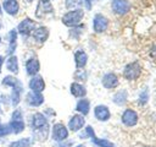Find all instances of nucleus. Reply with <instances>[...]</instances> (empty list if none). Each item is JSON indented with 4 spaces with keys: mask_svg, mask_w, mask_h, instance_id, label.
<instances>
[{
    "mask_svg": "<svg viewBox=\"0 0 156 147\" xmlns=\"http://www.w3.org/2000/svg\"><path fill=\"white\" fill-rule=\"evenodd\" d=\"M0 12H1V6H0Z\"/></svg>",
    "mask_w": 156,
    "mask_h": 147,
    "instance_id": "obj_36",
    "label": "nucleus"
},
{
    "mask_svg": "<svg viewBox=\"0 0 156 147\" xmlns=\"http://www.w3.org/2000/svg\"><path fill=\"white\" fill-rule=\"evenodd\" d=\"M111 6H112L113 12H116L118 15L127 13L129 11V7H130V5H129V2L127 0H113Z\"/></svg>",
    "mask_w": 156,
    "mask_h": 147,
    "instance_id": "obj_5",
    "label": "nucleus"
},
{
    "mask_svg": "<svg viewBox=\"0 0 156 147\" xmlns=\"http://www.w3.org/2000/svg\"><path fill=\"white\" fill-rule=\"evenodd\" d=\"M48 13H52V5L50 0H40L37 7V16L43 17L44 15H48Z\"/></svg>",
    "mask_w": 156,
    "mask_h": 147,
    "instance_id": "obj_6",
    "label": "nucleus"
},
{
    "mask_svg": "<svg viewBox=\"0 0 156 147\" xmlns=\"http://www.w3.org/2000/svg\"><path fill=\"white\" fill-rule=\"evenodd\" d=\"M74 59H76V65L77 67H84L85 64H87V60H88V56L87 54L83 51V50H78L76 54H74Z\"/></svg>",
    "mask_w": 156,
    "mask_h": 147,
    "instance_id": "obj_19",
    "label": "nucleus"
},
{
    "mask_svg": "<svg viewBox=\"0 0 156 147\" xmlns=\"http://www.w3.org/2000/svg\"><path fill=\"white\" fill-rule=\"evenodd\" d=\"M33 37L39 42H45L49 37V31L46 27H39L33 32Z\"/></svg>",
    "mask_w": 156,
    "mask_h": 147,
    "instance_id": "obj_17",
    "label": "nucleus"
},
{
    "mask_svg": "<svg viewBox=\"0 0 156 147\" xmlns=\"http://www.w3.org/2000/svg\"><path fill=\"white\" fill-rule=\"evenodd\" d=\"M147 102V91H143L140 93V97H139V103L140 104H145Z\"/></svg>",
    "mask_w": 156,
    "mask_h": 147,
    "instance_id": "obj_30",
    "label": "nucleus"
},
{
    "mask_svg": "<svg viewBox=\"0 0 156 147\" xmlns=\"http://www.w3.org/2000/svg\"><path fill=\"white\" fill-rule=\"evenodd\" d=\"M126 100H127V92H126V91H119V92L116 93L115 97H113V102L117 103V104H119V105L124 104Z\"/></svg>",
    "mask_w": 156,
    "mask_h": 147,
    "instance_id": "obj_24",
    "label": "nucleus"
},
{
    "mask_svg": "<svg viewBox=\"0 0 156 147\" xmlns=\"http://www.w3.org/2000/svg\"><path fill=\"white\" fill-rule=\"evenodd\" d=\"M29 88L32 89V92L40 93L45 88V83H44V81L40 76H35L29 81Z\"/></svg>",
    "mask_w": 156,
    "mask_h": 147,
    "instance_id": "obj_9",
    "label": "nucleus"
},
{
    "mask_svg": "<svg viewBox=\"0 0 156 147\" xmlns=\"http://www.w3.org/2000/svg\"><path fill=\"white\" fill-rule=\"evenodd\" d=\"M27 102H28V104H30V105H33V107H39L40 104H43L44 97H43L40 93L29 92V93L27 94Z\"/></svg>",
    "mask_w": 156,
    "mask_h": 147,
    "instance_id": "obj_13",
    "label": "nucleus"
},
{
    "mask_svg": "<svg viewBox=\"0 0 156 147\" xmlns=\"http://www.w3.org/2000/svg\"><path fill=\"white\" fill-rule=\"evenodd\" d=\"M46 125H48V121L43 114H40V113L34 114V116L32 119V126L34 127V130H40L43 127H46Z\"/></svg>",
    "mask_w": 156,
    "mask_h": 147,
    "instance_id": "obj_10",
    "label": "nucleus"
},
{
    "mask_svg": "<svg viewBox=\"0 0 156 147\" xmlns=\"http://www.w3.org/2000/svg\"><path fill=\"white\" fill-rule=\"evenodd\" d=\"M83 15H84V12L80 9H76L73 11H68L67 13L63 15L62 22H63V24H66L68 27L76 26V24H78L80 22V20L83 18Z\"/></svg>",
    "mask_w": 156,
    "mask_h": 147,
    "instance_id": "obj_1",
    "label": "nucleus"
},
{
    "mask_svg": "<svg viewBox=\"0 0 156 147\" xmlns=\"http://www.w3.org/2000/svg\"><path fill=\"white\" fill-rule=\"evenodd\" d=\"M11 132V127H9L7 125H0V136L7 135Z\"/></svg>",
    "mask_w": 156,
    "mask_h": 147,
    "instance_id": "obj_29",
    "label": "nucleus"
},
{
    "mask_svg": "<svg viewBox=\"0 0 156 147\" xmlns=\"http://www.w3.org/2000/svg\"><path fill=\"white\" fill-rule=\"evenodd\" d=\"M84 1H85L87 7H88V9H90V7H91V0H84Z\"/></svg>",
    "mask_w": 156,
    "mask_h": 147,
    "instance_id": "obj_33",
    "label": "nucleus"
},
{
    "mask_svg": "<svg viewBox=\"0 0 156 147\" xmlns=\"http://www.w3.org/2000/svg\"><path fill=\"white\" fill-rule=\"evenodd\" d=\"M10 126H11V131H13L15 134L21 132V131H23V129H24V124H23V121H22V120L11 121Z\"/></svg>",
    "mask_w": 156,
    "mask_h": 147,
    "instance_id": "obj_25",
    "label": "nucleus"
},
{
    "mask_svg": "<svg viewBox=\"0 0 156 147\" xmlns=\"http://www.w3.org/2000/svg\"><path fill=\"white\" fill-rule=\"evenodd\" d=\"M2 62H4V58L0 56V69H1V66H2Z\"/></svg>",
    "mask_w": 156,
    "mask_h": 147,
    "instance_id": "obj_34",
    "label": "nucleus"
},
{
    "mask_svg": "<svg viewBox=\"0 0 156 147\" xmlns=\"http://www.w3.org/2000/svg\"><path fill=\"white\" fill-rule=\"evenodd\" d=\"M12 119H11V121H17V120H22V114H21V111L20 110H15L13 113H12V116H11Z\"/></svg>",
    "mask_w": 156,
    "mask_h": 147,
    "instance_id": "obj_31",
    "label": "nucleus"
},
{
    "mask_svg": "<svg viewBox=\"0 0 156 147\" xmlns=\"http://www.w3.org/2000/svg\"><path fill=\"white\" fill-rule=\"evenodd\" d=\"M2 6L9 15H16L18 12V9H20L17 0H5Z\"/></svg>",
    "mask_w": 156,
    "mask_h": 147,
    "instance_id": "obj_15",
    "label": "nucleus"
},
{
    "mask_svg": "<svg viewBox=\"0 0 156 147\" xmlns=\"http://www.w3.org/2000/svg\"><path fill=\"white\" fill-rule=\"evenodd\" d=\"M150 55H151L152 58H156V45L152 47V49H151V51H150Z\"/></svg>",
    "mask_w": 156,
    "mask_h": 147,
    "instance_id": "obj_32",
    "label": "nucleus"
},
{
    "mask_svg": "<svg viewBox=\"0 0 156 147\" xmlns=\"http://www.w3.org/2000/svg\"><path fill=\"white\" fill-rule=\"evenodd\" d=\"M84 125V118L82 115H74L68 123V127L71 131H78Z\"/></svg>",
    "mask_w": 156,
    "mask_h": 147,
    "instance_id": "obj_14",
    "label": "nucleus"
},
{
    "mask_svg": "<svg viewBox=\"0 0 156 147\" xmlns=\"http://www.w3.org/2000/svg\"><path fill=\"white\" fill-rule=\"evenodd\" d=\"M2 85L5 86H11L12 88H16V87H22V83L16 78V77H12V76H6L2 81Z\"/></svg>",
    "mask_w": 156,
    "mask_h": 147,
    "instance_id": "obj_21",
    "label": "nucleus"
},
{
    "mask_svg": "<svg viewBox=\"0 0 156 147\" xmlns=\"http://www.w3.org/2000/svg\"><path fill=\"white\" fill-rule=\"evenodd\" d=\"M24 1H27V2H30V1H33V0H24Z\"/></svg>",
    "mask_w": 156,
    "mask_h": 147,
    "instance_id": "obj_35",
    "label": "nucleus"
},
{
    "mask_svg": "<svg viewBox=\"0 0 156 147\" xmlns=\"http://www.w3.org/2000/svg\"><path fill=\"white\" fill-rule=\"evenodd\" d=\"M89 107H90V103H89V100L88 99H80L78 103H77V110L79 111V113H82V114H88L89 113Z\"/></svg>",
    "mask_w": 156,
    "mask_h": 147,
    "instance_id": "obj_20",
    "label": "nucleus"
},
{
    "mask_svg": "<svg viewBox=\"0 0 156 147\" xmlns=\"http://www.w3.org/2000/svg\"><path fill=\"white\" fill-rule=\"evenodd\" d=\"M122 123L126 126H134L138 123V114L133 109H126L122 114Z\"/></svg>",
    "mask_w": 156,
    "mask_h": 147,
    "instance_id": "obj_3",
    "label": "nucleus"
},
{
    "mask_svg": "<svg viewBox=\"0 0 156 147\" xmlns=\"http://www.w3.org/2000/svg\"><path fill=\"white\" fill-rule=\"evenodd\" d=\"M33 27H34V22L30 18H26L18 24V32L21 34H23V36H27V34H29L32 32Z\"/></svg>",
    "mask_w": 156,
    "mask_h": 147,
    "instance_id": "obj_12",
    "label": "nucleus"
},
{
    "mask_svg": "<svg viewBox=\"0 0 156 147\" xmlns=\"http://www.w3.org/2000/svg\"><path fill=\"white\" fill-rule=\"evenodd\" d=\"M93 142H94L95 145H98L99 147H115L113 143L110 142V141H107V140H99V138L93 137Z\"/></svg>",
    "mask_w": 156,
    "mask_h": 147,
    "instance_id": "obj_27",
    "label": "nucleus"
},
{
    "mask_svg": "<svg viewBox=\"0 0 156 147\" xmlns=\"http://www.w3.org/2000/svg\"><path fill=\"white\" fill-rule=\"evenodd\" d=\"M107 24H108V21H107V18L104 15H101V13L95 15L94 22H93V26H94V31L95 32H98V33L104 32L107 28Z\"/></svg>",
    "mask_w": 156,
    "mask_h": 147,
    "instance_id": "obj_4",
    "label": "nucleus"
},
{
    "mask_svg": "<svg viewBox=\"0 0 156 147\" xmlns=\"http://www.w3.org/2000/svg\"><path fill=\"white\" fill-rule=\"evenodd\" d=\"M7 69L10 71H12L13 74L18 72V64H17V58L16 56H10V59L7 60Z\"/></svg>",
    "mask_w": 156,
    "mask_h": 147,
    "instance_id": "obj_23",
    "label": "nucleus"
},
{
    "mask_svg": "<svg viewBox=\"0 0 156 147\" xmlns=\"http://www.w3.org/2000/svg\"><path fill=\"white\" fill-rule=\"evenodd\" d=\"M68 136V131L67 129L62 125V124H56L52 129V138L56 141H62L65 138H67Z\"/></svg>",
    "mask_w": 156,
    "mask_h": 147,
    "instance_id": "obj_7",
    "label": "nucleus"
},
{
    "mask_svg": "<svg viewBox=\"0 0 156 147\" xmlns=\"http://www.w3.org/2000/svg\"><path fill=\"white\" fill-rule=\"evenodd\" d=\"M140 71H141V67L139 65V62L134 61V62H130L126 66L124 71H123V75L127 80H136L140 75Z\"/></svg>",
    "mask_w": 156,
    "mask_h": 147,
    "instance_id": "obj_2",
    "label": "nucleus"
},
{
    "mask_svg": "<svg viewBox=\"0 0 156 147\" xmlns=\"http://www.w3.org/2000/svg\"><path fill=\"white\" fill-rule=\"evenodd\" d=\"M79 5V0H66V6L68 9H73L77 7Z\"/></svg>",
    "mask_w": 156,
    "mask_h": 147,
    "instance_id": "obj_28",
    "label": "nucleus"
},
{
    "mask_svg": "<svg viewBox=\"0 0 156 147\" xmlns=\"http://www.w3.org/2000/svg\"><path fill=\"white\" fill-rule=\"evenodd\" d=\"M94 114H95V118L98 120H100V121H106V120L110 119V110L105 105H98V107H95Z\"/></svg>",
    "mask_w": 156,
    "mask_h": 147,
    "instance_id": "obj_8",
    "label": "nucleus"
},
{
    "mask_svg": "<svg viewBox=\"0 0 156 147\" xmlns=\"http://www.w3.org/2000/svg\"><path fill=\"white\" fill-rule=\"evenodd\" d=\"M32 143H33L32 138H22V140L10 143V147H29Z\"/></svg>",
    "mask_w": 156,
    "mask_h": 147,
    "instance_id": "obj_22",
    "label": "nucleus"
},
{
    "mask_svg": "<svg viewBox=\"0 0 156 147\" xmlns=\"http://www.w3.org/2000/svg\"><path fill=\"white\" fill-rule=\"evenodd\" d=\"M26 69H27L28 75H35L40 69V64L38 61V59H35V58L29 59L26 64Z\"/></svg>",
    "mask_w": 156,
    "mask_h": 147,
    "instance_id": "obj_16",
    "label": "nucleus"
},
{
    "mask_svg": "<svg viewBox=\"0 0 156 147\" xmlns=\"http://www.w3.org/2000/svg\"><path fill=\"white\" fill-rule=\"evenodd\" d=\"M102 85L105 88H115L118 85V77L112 72L106 74L102 77Z\"/></svg>",
    "mask_w": 156,
    "mask_h": 147,
    "instance_id": "obj_11",
    "label": "nucleus"
},
{
    "mask_svg": "<svg viewBox=\"0 0 156 147\" xmlns=\"http://www.w3.org/2000/svg\"><path fill=\"white\" fill-rule=\"evenodd\" d=\"M71 93H72L74 97L80 98V97H84V96L87 94V91H85V88H84L80 83L73 82V83L71 85Z\"/></svg>",
    "mask_w": 156,
    "mask_h": 147,
    "instance_id": "obj_18",
    "label": "nucleus"
},
{
    "mask_svg": "<svg viewBox=\"0 0 156 147\" xmlns=\"http://www.w3.org/2000/svg\"><path fill=\"white\" fill-rule=\"evenodd\" d=\"M10 36V48H9V53L12 54L15 51V48H16V31H11L9 33Z\"/></svg>",
    "mask_w": 156,
    "mask_h": 147,
    "instance_id": "obj_26",
    "label": "nucleus"
}]
</instances>
